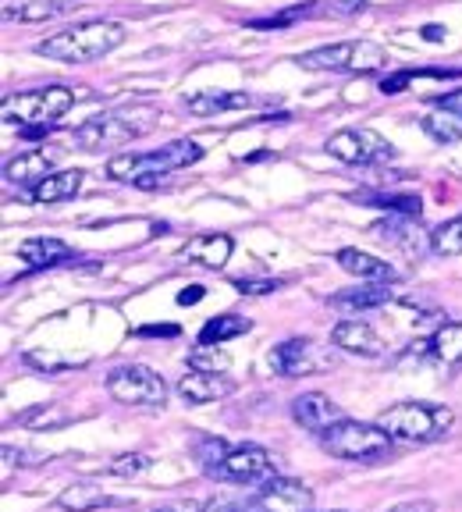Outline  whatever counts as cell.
<instances>
[{
	"instance_id": "1",
	"label": "cell",
	"mask_w": 462,
	"mask_h": 512,
	"mask_svg": "<svg viewBox=\"0 0 462 512\" xmlns=\"http://www.w3.org/2000/svg\"><path fill=\"white\" fill-rule=\"evenodd\" d=\"M203 157V146L196 139H171L160 150L150 153H121V157L107 160V178L111 182L136 185V189H153L164 178H171L175 171L192 168Z\"/></svg>"
},
{
	"instance_id": "2",
	"label": "cell",
	"mask_w": 462,
	"mask_h": 512,
	"mask_svg": "<svg viewBox=\"0 0 462 512\" xmlns=\"http://www.w3.org/2000/svg\"><path fill=\"white\" fill-rule=\"evenodd\" d=\"M125 40H128V29L121 22H86L40 40L36 43V54L61 64H89L107 57L111 50H118Z\"/></svg>"
},
{
	"instance_id": "3",
	"label": "cell",
	"mask_w": 462,
	"mask_h": 512,
	"mask_svg": "<svg viewBox=\"0 0 462 512\" xmlns=\"http://www.w3.org/2000/svg\"><path fill=\"white\" fill-rule=\"evenodd\" d=\"M160 121V114L153 107H118V111H100L93 118H86L82 125H75L72 143L79 150H114L125 146L132 139H143L146 132H153Z\"/></svg>"
},
{
	"instance_id": "4",
	"label": "cell",
	"mask_w": 462,
	"mask_h": 512,
	"mask_svg": "<svg viewBox=\"0 0 462 512\" xmlns=\"http://www.w3.org/2000/svg\"><path fill=\"white\" fill-rule=\"evenodd\" d=\"M377 424L391 434L395 441L402 445H431V441H441L455 424V413L441 402H395L388 406L381 416H377Z\"/></svg>"
},
{
	"instance_id": "5",
	"label": "cell",
	"mask_w": 462,
	"mask_h": 512,
	"mask_svg": "<svg viewBox=\"0 0 462 512\" xmlns=\"http://www.w3.org/2000/svg\"><path fill=\"white\" fill-rule=\"evenodd\" d=\"M320 448L327 456L345 459V463H381V459H391V452H395V438L381 424L342 416L338 424H331L320 434Z\"/></svg>"
},
{
	"instance_id": "6",
	"label": "cell",
	"mask_w": 462,
	"mask_h": 512,
	"mask_svg": "<svg viewBox=\"0 0 462 512\" xmlns=\"http://www.w3.org/2000/svg\"><path fill=\"white\" fill-rule=\"evenodd\" d=\"M299 68L306 72H345V75H370L381 72L388 64V50L374 40H342V43H327L310 54L295 57Z\"/></svg>"
},
{
	"instance_id": "7",
	"label": "cell",
	"mask_w": 462,
	"mask_h": 512,
	"mask_svg": "<svg viewBox=\"0 0 462 512\" xmlns=\"http://www.w3.org/2000/svg\"><path fill=\"white\" fill-rule=\"evenodd\" d=\"M79 93L64 82L54 86H40V89H22V93L4 96V121H18L22 128H36V125H50L54 128L64 114L72 111Z\"/></svg>"
},
{
	"instance_id": "8",
	"label": "cell",
	"mask_w": 462,
	"mask_h": 512,
	"mask_svg": "<svg viewBox=\"0 0 462 512\" xmlns=\"http://www.w3.org/2000/svg\"><path fill=\"white\" fill-rule=\"evenodd\" d=\"M107 392L114 402L132 409H160L168 402V381L143 363H121L107 374Z\"/></svg>"
},
{
	"instance_id": "9",
	"label": "cell",
	"mask_w": 462,
	"mask_h": 512,
	"mask_svg": "<svg viewBox=\"0 0 462 512\" xmlns=\"http://www.w3.org/2000/svg\"><path fill=\"white\" fill-rule=\"evenodd\" d=\"M335 345H320L313 338H285L267 352V363L278 377H313L335 370Z\"/></svg>"
},
{
	"instance_id": "10",
	"label": "cell",
	"mask_w": 462,
	"mask_h": 512,
	"mask_svg": "<svg viewBox=\"0 0 462 512\" xmlns=\"http://www.w3.org/2000/svg\"><path fill=\"white\" fill-rule=\"evenodd\" d=\"M324 150L352 168H374V164H388L395 157V146L374 128H338L335 136H327Z\"/></svg>"
},
{
	"instance_id": "11",
	"label": "cell",
	"mask_w": 462,
	"mask_h": 512,
	"mask_svg": "<svg viewBox=\"0 0 462 512\" xmlns=\"http://www.w3.org/2000/svg\"><path fill=\"white\" fill-rule=\"evenodd\" d=\"M214 480H228V484H263V480L278 477V459L267 452L263 445H231L228 456L221 459L214 473H207Z\"/></svg>"
},
{
	"instance_id": "12",
	"label": "cell",
	"mask_w": 462,
	"mask_h": 512,
	"mask_svg": "<svg viewBox=\"0 0 462 512\" xmlns=\"http://www.w3.org/2000/svg\"><path fill=\"white\" fill-rule=\"evenodd\" d=\"M242 512H310L313 488L295 477H271L239 505Z\"/></svg>"
},
{
	"instance_id": "13",
	"label": "cell",
	"mask_w": 462,
	"mask_h": 512,
	"mask_svg": "<svg viewBox=\"0 0 462 512\" xmlns=\"http://www.w3.org/2000/svg\"><path fill=\"white\" fill-rule=\"evenodd\" d=\"M423 132L438 143H459L462 139V89L434 100V107L420 118Z\"/></svg>"
},
{
	"instance_id": "14",
	"label": "cell",
	"mask_w": 462,
	"mask_h": 512,
	"mask_svg": "<svg viewBox=\"0 0 462 512\" xmlns=\"http://www.w3.org/2000/svg\"><path fill=\"white\" fill-rule=\"evenodd\" d=\"M342 406H338L331 395H324V392H303L299 399L292 402V420L303 431H310V434H324L331 424H338L342 420Z\"/></svg>"
},
{
	"instance_id": "15",
	"label": "cell",
	"mask_w": 462,
	"mask_h": 512,
	"mask_svg": "<svg viewBox=\"0 0 462 512\" xmlns=\"http://www.w3.org/2000/svg\"><path fill=\"white\" fill-rule=\"evenodd\" d=\"M331 345L342 352H352V356H363V360H374L384 352V342L367 320L359 317H345L331 328Z\"/></svg>"
},
{
	"instance_id": "16",
	"label": "cell",
	"mask_w": 462,
	"mask_h": 512,
	"mask_svg": "<svg viewBox=\"0 0 462 512\" xmlns=\"http://www.w3.org/2000/svg\"><path fill=\"white\" fill-rule=\"evenodd\" d=\"M54 157H57V150H25L4 164V178H8L11 185H18V189L32 192L43 178L54 175V171H50L54 168Z\"/></svg>"
},
{
	"instance_id": "17",
	"label": "cell",
	"mask_w": 462,
	"mask_h": 512,
	"mask_svg": "<svg viewBox=\"0 0 462 512\" xmlns=\"http://www.w3.org/2000/svg\"><path fill=\"white\" fill-rule=\"evenodd\" d=\"M231 392H235V381L228 374H210V370H189L178 381V395L189 406H207V402L228 399Z\"/></svg>"
},
{
	"instance_id": "18",
	"label": "cell",
	"mask_w": 462,
	"mask_h": 512,
	"mask_svg": "<svg viewBox=\"0 0 462 512\" xmlns=\"http://www.w3.org/2000/svg\"><path fill=\"white\" fill-rule=\"evenodd\" d=\"M18 256L29 271H43V267H61V264H75L79 253H75L68 242L54 239V235H36V239H25L18 246Z\"/></svg>"
},
{
	"instance_id": "19",
	"label": "cell",
	"mask_w": 462,
	"mask_h": 512,
	"mask_svg": "<svg viewBox=\"0 0 462 512\" xmlns=\"http://www.w3.org/2000/svg\"><path fill=\"white\" fill-rule=\"evenodd\" d=\"M231 249H235V242H231V235H192L189 242L182 246V260L185 264H196V267H207V271H221L224 264L231 260Z\"/></svg>"
},
{
	"instance_id": "20",
	"label": "cell",
	"mask_w": 462,
	"mask_h": 512,
	"mask_svg": "<svg viewBox=\"0 0 462 512\" xmlns=\"http://www.w3.org/2000/svg\"><path fill=\"white\" fill-rule=\"evenodd\" d=\"M423 352L431 356V363H438L441 370H448V374L462 370V320L441 324V328L423 342Z\"/></svg>"
},
{
	"instance_id": "21",
	"label": "cell",
	"mask_w": 462,
	"mask_h": 512,
	"mask_svg": "<svg viewBox=\"0 0 462 512\" xmlns=\"http://www.w3.org/2000/svg\"><path fill=\"white\" fill-rule=\"evenodd\" d=\"M260 104L256 96L249 93H224V89H203V93L182 96V107L196 118H210V114H228V111H242V107Z\"/></svg>"
},
{
	"instance_id": "22",
	"label": "cell",
	"mask_w": 462,
	"mask_h": 512,
	"mask_svg": "<svg viewBox=\"0 0 462 512\" xmlns=\"http://www.w3.org/2000/svg\"><path fill=\"white\" fill-rule=\"evenodd\" d=\"M391 296H395V292H391L388 281H367V285H352V288H345V292H335L331 306H335L338 313H363V310H374V306H384Z\"/></svg>"
},
{
	"instance_id": "23",
	"label": "cell",
	"mask_w": 462,
	"mask_h": 512,
	"mask_svg": "<svg viewBox=\"0 0 462 512\" xmlns=\"http://www.w3.org/2000/svg\"><path fill=\"white\" fill-rule=\"evenodd\" d=\"M335 264L342 267V271H349L352 278H359V281H395V267H391L388 260H381V256L363 253V249H352V246L338 249Z\"/></svg>"
},
{
	"instance_id": "24",
	"label": "cell",
	"mask_w": 462,
	"mask_h": 512,
	"mask_svg": "<svg viewBox=\"0 0 462 512\" xmlns=\"http://www.w3.org/2000/svg\"><path fill=\"white\" fill-rule=\"evenodd\" d=\"M54 505L64 512H93V509H104V505H121V502L104 495V488L93 484V480H75V484H68V488L57 495Z\"/></svg>"
},
{
	"instance_id": "25",
	"label": "cell",
	"mask_w": 462,
	"mask_h": 512,
	"mask_svg": "<svg viewBox=\"0 0 462 512\" xmlns=\"http://www.w3.org/2000/svg\"><path fill=\"white\" fill-rule=\"evenodd\" d=\"M352 203H363V207H381V210H395L402 217H420L423 203L420 196H409V192H381V189H356L349 196Z\"/></svg>"
},
{
	"instance_id": "26",
	"label": "cell",
	"mask_w": 462,
	"mask_h": 512,
	"mask_svg": "<svg viewBox=\"0 0 462 512\" xmlns=\"http://www.w3.org/2000/svg\"><path fill=\"white\" fill-rule=\"evenodd\" d=\"M82 171H54L50 178H43L36 189L29 192L32 203H64V200H75V192L82 189Z\"/></svg>"
},
{
	"instance_id": "27",
	"label": "cell",
	"mask_w": 462,
	"mask_h": 512,
	"mask_svg": "<svg viewBox=\"0 0 462 512\" xmlns=\"http://www.w3.org/2000/svg\"><path fill=\"white\" fill-rule=\"evenodd\" d=\"M75 8H79L75 0H18L4 8V18L8 22H47V18L68 15Z\"/></svg>"
},
{
	"instance_id": "28",
	"label": "cell",
	"mask_w": 462,
	"mask_h": 512,
	"mask_svg": "<svg viewBox=\"0 0 462 512\" xmlns=\"http://www.w3.org/2000/svg\"><path fill=\"white\" fill-rule=\"evenodd\" d=\"M249 328H253V320L249 317H239V313H217V317H210L200 328V338H196V342L200 345H224V342H231V338L246 335Z\"/></svg>"
},
{
	"instance_id": "29",
	"label": "cell",
	"mask_w": 462,
	"mask_h": 512,
	"mask_svg": "<svg viewBox=\"0 0 462 512\" xmlns=\"http://www.w3.org/2000/svg\"><path fill=\"white\" fill-rule=\"evenodd\" d=\"M431 253L434 256H459L462 253V214L448 217L431 232Z\"/></svg>"
},
{
	"instance_id": "30",
	"label": "cell",
	"mask_w": 462,
	"mask_h": 512,
	"mask_svg": "<svg viewBox=\"0 0 462 512\" xmlns=\"http://www.w3.org/2000/svg\"><path fill=\"white\" fill-rule=\"evenodd\" d=\"M189 370H210V374H228L231 370V356L221 345H200L189 352Z\"/></svg>"
},
{
	"instance_id": "31",
	"label": "cell",
	"mask_w": 462,
	"mask_h": 512,
	"mask_svg": "<svg viewBox=\"0 0 462 512\" xmlns=\"http://www.w3.org/2000/svg\"><path fill=\"white\" fill-rule=\"evenodd\" d=\"M18 424L32 427V431H61L64 424H68V416L57 413V409H47V406H36L29 409V413L18 416Z\"/></svg>"
},
{
	"instance_id": "32",
	"label": "cell",
	"mask_w": 462,
	"mask_h": 512,
	"mask_svg": "<svg viewBox=\"0 0 462 512\" xmlns=\"http://www.w3.org/2000/svg\"><path fill=\"white\" fill-rule=\"evenodd\" d=\"M228 441L221 438H200L196 441V463H200L203 473H214L217 466H221V459L228 456Z\"/></svg>"
},
{
	"instance_id": "33",
	"label": "cell",
	"mask_w": 462,
	"mask_h": 512,
	"mask_svg": "<svg viewBox=\"0 0 462 512\" xmlns=\"http://www.w3.org/2000/svg\"><path fill=\"white\" fill-rule=\"evenodd\" d=\"M231 285H235V292H242V296H267V292H278L281 281L278 278H235Z\"/></svg>"
},
{
	"instance_id": "34",
	"label": "cell",
	"mask_w": 462,
	"mask_h": 512,
	"mask_svg": "<svg viewBox=\"0 0 462 512\" xmlns=\"http://www.w3.org/2000/svg\"><path fill=\"white\" fill-rule=\"evenodd\" d=\"M143 470H146V456H136V452L107 463V473H118V477H136V473H143Z\"/></svg>"
},
{
	"instance_id": "35",
	"label": "cell",
	"mask_w": 462,
	"mask_h": 512,
	"mask_svg": "<svg viewBox=\"0 0 462 512\" xmlns=\"http://www.w3.org/2000/svg\"><path fill=\"white\" fill-rule=\"evenodd\" d=\"M384 512H438V502H431V498H413V502H399Z\"/></svg>"
},
{
	"instance_id": "36",
	"label": "cell",
	"mask_w": 462,
	"mask_h": 512,
	"mask_svg": "<svg viewBox=\"0 0 462 512\" xmlns=\"http://www.w3.org/2000/svg\"><path fill=\"white\" fill-rule=\"evenodd\" d=\"M178 324H146V328H139L136 335L139 338H175L178 335Z\"/></svg>"
},
{
	"instance_id": "37",
	"label": "cell",
	"mask_w": 462,
	"mask_h": 512,
	"mask_svg": "<svg viewBox=\"0 0 462 512\" xmlns=\"http://www.w3.org/2000/svg\"><path fill=\"white\" fill-rule=\"evenodd\" d=\"M363 8H367V0H331L327 4L331 15H352V11H363Z\"/></svg>"
},
{
	"instance_id": "38",
	"label": "cell",
	"mask_w": 462,
	"mask_h": 512,
	"mask_svg": "<svg viewBox=\"0 0 462 512\" xmlns=\"http://www.w3.org/2000/svg\"><path fill=\"white\" fill-rule=\"evenodd\" d=\"M200 512H242L239 505H231V502H224V498H210L207 505H203Z\"/></svg>"
},
{
	"instance_id": "39",
	"label": "cell",
	"mask_w": 462,
	"mask_h": 512,
	"mask_svg": "<svg viewBox=\"0 0 462 512\" xmlns=\"http://www.w3.org/2000/svg\"><path fill=\"white\" fill-rule=\"evenodd\" d=\"M203 299V288H185V292H178V303L189 306V303H200Z\"/></svg>"
},
{
	"instance_id": "40",
	"label": "cell",
	"mask_w": 462,
	"mask_h": 512,
	"mask_svg": "<svg viewBox=\"0 0 462 512\" xmlns=\"http://www.w3.org/2000/svg\"><path fill=\"white\" fill-rule=\"evenodd\" d=\"M153 512H196V505L192 502H171V505H160V509Z\"/></svg>"
},
{
	"instance_id": "41",
	"label": "cell",
	"mask_w": 462,
	"mask_h": 512,
	"mask_svg": "<svg viewBox=\"0 0 462 512\" xmlns=\"http://www.w3.org/2000/svg\"><path fill=\"white\" fill-rule=\"evenodd\" d=\"M423 40H441V25H423Z\"/></svg>"
},
{
	"instance_id": "42",
	"label": "cell",
	"mask_w": 462,
	"mask_h": 512,
	"mask_svg": "<svg viewBox=\"0 0 462 512\" xmlns=\"http://www.w3.org/2000/svg\"><path fill=\"white\" fill-rule=\"evenodd\" d=\"M313 512V509H310ZM331 512H349V509H331Z\"/></svg>"
}]
</instances>
